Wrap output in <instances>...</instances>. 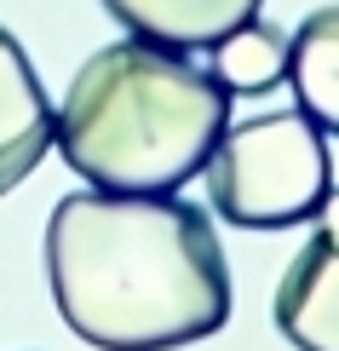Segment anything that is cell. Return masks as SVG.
I'll return each instance as SVG.
<instances>
[{
  "label": "cell",
  "instance_id": "6da1fadb",
  "mask_svg": "<svg viewBox=\"0 0 339 351\" xmlns=\"http://www.w3.org/2000/svg\"><path fill=\"white\" fill-rule=\"evenodd\" d=\"M47 288L98 351H179L230 323V265L179 190H75L47 219Z\"/></svg>",
  "mask_w": 339,
  "mask_h": 351
},
{
  "label": "cell",
  "instance_id": "7a4b0ae2",
  "mask_svg": "<svg viewBox=\"0 0 339 351\" xmlns=\"http://www.w3.org/2000/svg\"><path fill=\"white\" fill-rule=\"evenodd\" d=\"M230 127V93L208 64L161 40H110L75 69L52 144L92 190H184Z\"/></svg>",
  "mask_w": 339,
  "mask_h": 351
},
{
  "label": "cell",
  "instance_id": "3957f363",
  "mask_svg": "<svg viewBox=\"0 0 339 351\" xmlns=\"http://www.w3.org/2000/svg\"><path fill=\"white\" fill-rule=\"evenodd\" d=\"M208 202L236 230H293L316 219L334 190L328 133L305 110H264L253 121H230L208 156Z\"/></svg>",
  "mask_w": 339,
  "mask_h": 351
},
{
  "label": "cell",
  "instance_id": "277c9868",
  "mask_svg": "<svg viewBox=\"0 0 339 351\" xmlns=\"http://www.w3.org/2000/svg\"><path fill=\"white\" fill-rule=\"evenodd\" d=\"M58 110L40 86L29 52L12 29H0V196H12L52 150Z\"/></svg>",
  "mask_w": 339,
  "mask_h": 351
},
{
  "label": "cell",
  "instance_id": "5b68a950",
  "mask_svg": "<svg viewBox=\"0 0 339 351\" xmlns=\"http://www.w3.org/2000/svg\"><path fill=\"white\" fill-rule=\"evenodd\" d=\"M271 311L293 351H339V242L311 230V242L288 259Z\"/></svg>",
  "mask_w": 339,
  "mask_h": 351
},
{
  "label": "cell",
  "instance_id": "8992f818",
  "mask_svg": "<svg viewBox=\"0 0 339 351\" xmlns=\"http://www.w3.org/2000/svg\"><path fill=\"white\" fill-rule=\"evenodd\" d=\"M259 6L264 0H104L115 23H127L144 40L179 47V52H208L236 23L259 18Z\"/></svg>",
  "mask_w": 339,
  "mask_h": 351
},
{
  "label": "cell",
  "instance_id": "52a82bcc",
  "mask_svg": "<svg viewBox=\"0 0 339 351\" xmlns=\"http://www.w3.org/2000/svg\"><path fill=\"white\" fill-rule=\"evenodd\" d=\"M288 81L299 110L339 138V6H316L288 35Z\"/></svg>",
  "mask_w": 339,
  "mask_h": 351
},
{
  "label": "cell",
  "instance_id": "ba28073f",
  "mask_svg": "<svg viewBox=\"0 0 339 351\" xmlns=\"http://www.w3.org/2000/svg\"><path fill=\"white\" fill-rule=\"evenodd\" d=\"M208 69L230 98L276 93L288 81V35L276 23H264V18H247V23H236L230 35H218L208 47Z\"/></svg>",
  "mask_w": 339,
  "mask_h": 351
},
{
  "label": "cell",
  "instance_id": "9c48e42d",
  "mask_svg": "<svg viewBox=\"0 0 339 351\" xmlns=\"http://www.w3.org/2000/svg\"><path fill=\"white\" fill-rule=\"evenodd\" d=\"M316 237H328V242H339V184L322 196V208H316Z\"/></svg>",
  "mask_w": 339,
  "mask_h": 351
}]
</instances>
